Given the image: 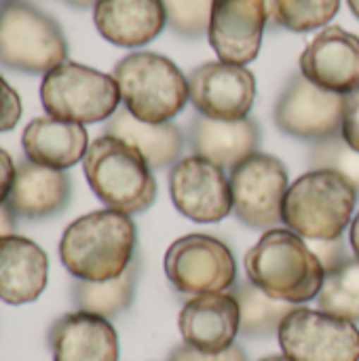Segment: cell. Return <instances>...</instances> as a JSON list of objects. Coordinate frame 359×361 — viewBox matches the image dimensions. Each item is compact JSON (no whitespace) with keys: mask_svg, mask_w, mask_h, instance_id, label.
Returning <instances> with one entry per match:
<instances>
[{"mask_svg":"<svg viewBox=\"0 0 359 361\" xmlns=\"http://www.w3.org/2000/svg\"><path fill=\"white\" fill-rule=\"evenodd\" d=\"M138 228L131 216L99 209L76 218L61 235L59 260L78 281H110L135 260Z\"/></svg>","mask_w":359,"mask_h":361,"instance_id":"obj_1","label":"cell"},{"mask_svg":"<svg viewBox=\"0 0 359 361\" xmlns=\"http://www.w3.org/2000/svg\"><path fill=\"white\" fill-rule=\"evenodd\" d=\"M245 271L256 288L290 305L315 300L326 277L309 243L290 228H269L245 254Z\"/></svg>","mask_w":359,"mask_h":361,"instance_id":"obj_2","label":"cell"},{"mask_svg":"<svg viewBox=\"0 0 359 361\" xmlns=\"http://www.w3.org/2000/svg\"><path fill=\"white\" fill-rule=\"evenodd\" d=\"M355 188L336 171L311 169L290 184L281 203V222L305 241L341 239L351 226Z\"/></svg>","mask_w":359,"mask_h":361,"instance_id":"obj_3","label":"cell"},{"mask_svg":"<svg viewBox=\"0 0 359 361\" xmlns=\"http://www.w3.org/2000/svg\"><path fill=\"white\" fill-rule=\"evenodd\" d=\"M85 178L95 197L127 216L146 212L157 199V180L146 159L114 135H99L83 159Z\"/></svg>","mask_w":359,"mask_h":361,"instance_id":"obj_4","label":"cell"},{"mask_svg":"<svg viewBox=\"0 0 359 361\" xmlns=\"http://www.w3.org/2000/svg\"><path fill=\"white\" fill-rule=\"evenodd\" d=\"M112 76L125 108L142 123H169L188 102L186 76L159 53H129L114 66Z\"/></svg>","mask_w":359,"mask_h":361,"instance_id":"obj_5","label":"cell"},{"mask_svg":"<svg viewBox=\"0 0 359 361\" xmlns=\"http://www.w3.org/2000/svg\"><path fill=\"white\" fill-rule=\"evenodd\" d=\"M68 57L61 25L25 0L0 6V66L23 74H47Z\"/></svg>","mask_w":359,"mask_h":361,"instance_id":"obj_6","label":"cell"},{"mask_svg":"<svg viewBox=\"0 0 359 361\" xmlns=\"http://www.w3.org/2000/svg\"><path fill=\"white\" fill-rule=\"evenodd\" d=\"M40 102L44 112L57 121L89 125L108 121L118 110L121 91L114 76L63 61L42 76Z\"/></svg>","mask_w":359,"mask_h":361,"instance_id":"obj_7","label":"cell"},{"mask_svg":"<svg viewBox=\"0 0 359 361\" xmlns=\"http://www.w3.org/2000/svg\"><path fill=\"white\" fill-rule=\"evenodd\" d=\"M165 275L182 294H216L237 283V262L222 239L193 233L167 247Z\"/></svg>","mask_w":359,"mask_h":361,"instance_id":"obj_8","label":"cell"},{"mask_svg":"<svg viewBox=\"0 0 359 361\" xmlns=\"http://www.w3.org/2000/svg\"><path fill=\"white\" fill-rule=\"evenodd\" d=\"M279 347L292 361H359V330L353 322L296 307L281 324Z\"/></svg>","mask_w":359,"mask_h":361,"instance_id":"obj_9","label":"cell"},{"mask_svg":"<svg viewBox=\"0 0 359 361\" xmlns=\"http://www.w3.org/2000/svg\"><path fill=\"white\" fill-rule=\"evenodd\" d=\"M233 214L252 228H273L281 222V203L290 188L286 165L264 152H254L231 171Z\"/></svg>","mask_w":359,"mask_h":361,"instance_id":"obj_10","label":"cell"},{"mask_svg":"<svg viewBox=\"0 0 359 361\" xmlns=\"http://www.w3.org/2000/svg\"><path fill=\"white\" fill-rule=\"evenodd\" d=\"M343 110L345 95L324 91L303 74H294L275 104L273 118L286 135L315 144L341 133Z\"/></svg>","mask_w":359,"mask_h":361,"instance_id":"obj_11","label":"cell"},{"mask_svg":"<svg viewBox=\"0 0 359 361\" xmlns=\"http://www.w3.org/2000/svg\"><path fill=\"white\" fill-rule=\"evenodd\" d=\"M169 195L176 209L199 224L220 222L233 212L231 180L224 169L197 154L171 167Z\"/></svg>","mask_w":359,"mask_h":361,"instance_id":"obj_12","label":"cell"},{"mask_svg":"<svg viewBox=\"0 0 359 361\" xmlns=\"http://www.w3.org/2000/svg\"><path fill=\"white\" fill-rule=\"evenodd\" d=\"M188 99L207 118L243 121L256 99V78L245 66L207 61L190 72Z\"/></svg>","mask_w":359,"mask_h":361,"instance_id":"obj_13","label":"cell"},{"mask_svg":"<svg viewBox=\"0 0 359 361\" xmlns=\"http://www.w3.org/2000/svg\"><path fill=\"white\" fill-rule=\"evenodd\" d=\"M267 23L264 0H214L207 38L220 61L248 66L260 53Z\"/></svg>","mask_w":359,"mask_h":361,"instance_id":"obj_14","label":"cell"},{"mask_svg":"<svg viewBox=\"0 0 359 361\" xmlns=\"http://www.w3.org/2000/svg\"><path fill=\"white\" fill-rule=\"evenodd\" d=\"M300 74L324 91L353 93L359 89V38L341 25L324 27L305 47Z\"/></svg>","mask_w":359,"mask_h":361,"instance_id":"obj_15","label":"cell"},{"mask_svg":"<svg viewBox=\"0 0 359 361\" xmlns=\"http://www.w3.org/2000/svg\"><path fill=\"white\" fill-rule=\"evenodd\" d=\"M184 345L201 353H222L235 345L241 330V309L231 292L193 296L180 311Z\"/></svg>","mask_w":359,"mask_h":361,"instance_id":"obj_16","label":"cell"},{"mask_svg":"<svg viewBox=\"0 0 359 361\" xmlns=\"http://www.w3.org/2000/svg\"><path fill=\"white\" fill-rule=\"evenodd\" d=\"M49 347L53 361H118L114 326L85 311L59 317L49 330Z\"/></svg>","mask_w":359,"mask_h":361,"instance_id":"obj_17","label":"cell"},{"mask_svg":"<svg viewBox=\"0 0 359 361\" xmlns=\"http://www.w3.org/2000/svg\"><path fill=\"white\" fill-rule=\"evenodd\" d=\"M93 21L108 42L135 49L163 32L167 13L163 0H99L93 6Z\"/></svg>","mask_w":359,"mask_h":361,"instance_id":"obj_18","label":"cell"},{"mask_svg":"<svg viewBox=\"0 0 359 361\" xmlns=\"http://www.w3.org/2000/svg\"><path fill=\"white\" fill-rule=\"evenodd\" d=\"M49 258L28 237H0V300L13 307L34 302L47 288Z\"/></svg>","mask_w":359,"mask_h":361,"instance_id":"obj_19","label":"cell"},{"mask_svg":"<svg viewBox=\"0 0 359 361\" xmlns=\"http://www.w3.org/2000/svg\"><path fill=\"white\" fill-rule=\"evenodd\" d=\"M188 144L197 157H203L218 167L233 171L241 161L258 152L260 127L254 118L226 123L207 118L197 112L190 118Z\"/></svg>","mask_w":359,"mask_h":361,"instance_id":"obj_20","label":"cell"},{"mask_svg":"<svg viewBox=\"0 0 359 361\" xmlns=\"http://www.w3.org/2000/svg\"><path fill=\"white\" fill-rule=\"evenodd\" d=\"M72 195V182L66 171L23 161L17 165L8 205L17 218L44 220L66 209Z\"/></svg>","mask_w":359,"mask_h":361,"instance_id":"obj_21","label":"cell"},{"mask_svg":"<svg viewBox=\"0 0 359 361\" xmlns=\"http://www.w3.org/2000/svg\"><path fill=\"white\" fill-rule=\"evenodd\" d=\"M21 146L28 161L66 171L85 159L89 150V133L85 125L38 116L23 129Z\"/></svg>","mask_w":359,"mask_h":361,"instance_id":"obj_22","label":"cell"},{"mask_svg":"<svg viewBox=\"0 0 359 361\" xmlns=\"http://www.w3.org/2000/svg\"><path fill=\"white\" fill-rule=\"evenodd\" d=\"M104 133L131 144L154 171L174 167L184 150V135L178 125L171 121L159 125L142 123L125 106L106 121Z\"/></svg>","mask_w":359,"mask_h":361,"instance_id":"obj_23","label":"cell"},{"mask_svg":"<svg viewBox=\"0 0 359 361\" xmlns=\"http://www.w3.org/2000/svg\"><path fill=\"white\" fill-rule=\"evenodd\" d=\"M138 260L131 262V267L116 279L110 281H74L72 286V302L78 311L93 313L99 317H116L123 311H127L133 302L135 283H138Z\"/></svg>","mask_w":359,"mask_h":361,"instance_id":"obj_24","label":"cell"},{"mask_svg":"<svg viewBox=\"0 0 359 361\" xmlns=\"http://www.w3.org/2000/svg\"><path fill=\"white\" fill-rule=\"evenodd\" d=\"M241 309V330L239 334L250 338H269L279 332L284 319L296 309L290 302H281L264 294L250 279H243L231 288Z\"/></svg>","mask_w":359,"mask_h":361,"instance_id":"obj_25","label":"cell"},{"mask_svg":"<svg viewBox=\"0 0 359 361\" xmlns=\"http://www.w3.org/2000/svg\"><path fill=\"white\" fill-rule=\"evenodd\" d=\"M317 309L347 319L359 322V258L349 256L341 267L326 273L324 286L317 294Z\"/></svg>","mask_w":359,"mask_h":361,"instance_id":"obj_26","label":"cell"},{"mask_svg":"<svg viewBox=\"0 0 359 361\" xmlns=\"http://www.w3.org/2000/svg\"><path fill=\"white\" fill-rule=\"evenodd\" d=\"M309 167L341 173L355 188L359 199V152L345 142V137L341 133L332 135L328 140L315 142L311 146Z\"/></svg>","mask_w":359,"mask_h":361,"instance_id":"obj_27","label":"cell"},{"mask_svg":"<svg viewBox=\"0 0 359 361\" xmlns=\"http://www.w3.org/2000/svg\"><path fill=\"white\" fill-rule=\"evenodd\" d=\"M341 0H277V21L292 32H311L330 23Z\"/></svg>","mask_w":359,"mask_h":361,"instance_id":"obj_28","label":"cell"},{"mask_svg":"<svg viewBox=\"0 0 359 361\" xmlns=\"http://www.w3.org/2000/svg\"><path fill=\"white\" fill-rule=\"evenodd\" d=\"M167 25L184 38H201L209 30L214 0H163Z\"/></svg>","mask_w":359,"mask_h":361,"instance_id":"obj_29","label":"cell"},{"mask_svg":"<svg viewBox=\"0 0 359 361\" xmlns=\"http://www.w3.org/2000/svg\"><path fill=\"white\" fill-rule=\"evenodd\" d=\"M19 118H21V97L0 76V133L15 129Z\"/></svg>","mask_w":359,"mask_h":361,"instance_id":"obj_30","label":"cell"},{"mask_svg":"<svg viewBox=\"0 0 359 361\" xmlns=\"http://www.w3.org/2000/svg\"><path fill=\"white\" fill-rule=\"evenodd\" d=\"M167 361H248V355L243 351V347L239 345H233L231 349L222 351V353H216V355H209V353H201L188 345H180L176 347Z\"/></svg>","mask_w":359,"mask_h":361,"instance_id":"obj_31","label":"cell"},{"mask_svg":"<svg viewBox=\"0 0 359 361\" xmlns=\"http://www.w3.org/2000/svg\"><path fill=\"white\" fill-rule=\"evenodd\" d=\"M307 243L313 250V254L320 258V262H322L326 273L334 271L336 267H341L349 258L347 245H345L343 237L341 239H332V241H307Z\"/></svg>","mask_w":359,"mask_h":361,"instance_id":"obj_32","label":"cell"},{"mask_svg":"<svg viewBox=\"0 0 359 361\" xmlns=\"http://www.w3.org/2000/svg\"><path fill=\"white\" fill-rule=\"evenodd\" d=\"M341 135L345 142L359 152V89L345 95V110H343V129Z\"/></svg>","mask_w":359,"mask_h":361,"instance_id":"obj_33","label":"cell"},{"mask_svg":"<svg viewBox=\"0 0 359 361\" xmlns=\"http://www.w3.org/2000/svg\"><path fill=\"white\" fill-rule=\"evenodd\" d=\"M15 176H17V165H15L11 152L0 148V205H4L8 201L13 184H15Z\"/></svg>","mask_w":359,"mask_h":361,"instance_id":"obj_34","label":"cell"},{"mask_svg":"<svg viewBox=\"0 0 359 361\" xmlns=\"http://www.w3.org/2000/svg\"><path fill=\"white\" fill-rule=\"evenodd\" d=\"M15 228H17V216H15V212L11 209L8 203L0 205V237L15 235Z\"/></svg>","mask_w":359,"mask_h":361,"instance_id":"obj_35","label":"cell"},{"mask_svg":"<svg viewBox=\"0 0 359 361\" xmlns=\"http://www.w3.org/2000/svg\"><path fill=\"white\" fill-rule=\"evenodd\" d=\"M349 241H351V247H353L355 258H359V212L358 216L351 220V226H349Z\"/></svg>","mask_w":359,"mask_h":361,"instance_id":"obj_36","label":"cell"},{"mask_svg":"<svg viewBox=\"0 0 359 361\" xmlns=\"http://www.w3.org/2000/svg\"><path fill=\"white\" fill-rule=\"evenodd\" d=\"M264 4H267V13H269V23L279 25V21H277V0H264Z\"/></svg>","mask_w":359,"mask_h":361,"instance_id":"obj_37","label":"cell"},{"mask_svg":"<svg viewBox=\"0 0 359 361\" xmlns=\"http://www.w3.org/2000/svg\"><path fill=\"white\" fill-rule=\"evenodd\" d=\"M68 2L70 6H76V8H87V6H95L99 0H63Z\"/></svg>","mask_w":359,"mask_h":361,"instance_id":"obj_38","label":"cell"},{"mask_svg":"<svg viewBox=\"0 0 359 361\" xmlns=\"http://www.w3.org/2000/svg\"><path fill=\"white\" fill-rule=\"evenodd\" d=\"M347 2H349V6H351L353 15L359 19V0H347Z\"/></svg>","mask_w":359,"mask_h":361,"instance_id":"obj_39","label":"cell"},{"mask_svg":"<svg viewBox=\"0 0 359 361\" xmlns=\"http://www.w3.org/2000/svg\"><path fill=\"white\" fill-rule=\"evenodd\" d=\"M260 361H292V360H288L286 355H269V357H264V360H260Z\"/></svg>","mask_w":359,"mask_h":361,"instance_id":"obj_40","label":"cell"},{"mask_svg":"<svg viewBox=\"0 0 359 361\" xmlns=\"http://www.w3.org/2000/svg\"><path fill=\"white\" fill-rule=\"evenodd\" d=\"M6 2H11V0H0V6H2V4H6Z\"/></svg>","mask_w":359,"mask_h":361,"instance_id":"obj_41","label":"cell"}]
</instances>
